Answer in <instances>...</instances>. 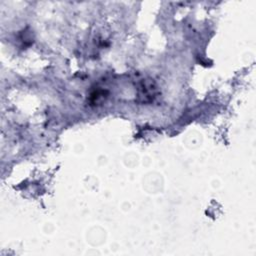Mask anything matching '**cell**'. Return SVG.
<instances>
[{
    "instance_id": "6da1fadb",
    "label": "cell",
    "mask_w": 256,
    "mask_h": 256,
    "mask_svg": "<svg viewBox=\"0 0 256 256\" xmlns=\"http://www.w3.org/2000/svg\"><path fill=\"white\" fill-rule=\"evenodd\" d=\"M157 95V87L153 80L145 79L137 88V99L141 103H149L154 100Z\"/></svg>"
}]
</instances>
